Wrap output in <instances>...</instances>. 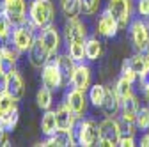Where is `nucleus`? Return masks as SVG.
<instances>
[{"label":"nucleus","mask_w":149,"mask_h":147,"mask_svg":"<svg viewBox=\"0 0 149 147\" xmlns=\"http://www.w3.org/2000/svg\"><path fill=\"white\" fill-rule=\"evenodd\" d=\"M105 94H107V87L101 85V83H94L89 87V101L92 103V106H101L103 99H105Z\"/></svg>","instance_id":"26"},{"label":"nucleus","mask_w":149,"mask_h":147,"mask_svg":"<svg viewBox=\"0 0 149 147\" xmlns=\"http://www.w3.org/2000/svg\"><path fill=\"white\" fill-rule=\"evenodd\" d=\"M0 69H2V57H0Z\"/></svg>","instance_id":"47"},{"label":"nucleus","mask_w":149,"mask_h":147,"mask_svg":"<svg viewBox=\"0 0 149 147\" xmlns=\"http://www.w3.org/2000/svg\"><path fill=\"white\" fill-rule=\"evenodd\" d=\"M71 131H73L74 142H77L78 145L91 147V145H100V142H101L100 124L94 119H82V117H78Z\"/></svg>","instance_id":"1"},{"label":"nucleus","mask_w":149,"mask_h":147,"mask_svg":"<svg viewBox=\"0 0 149 147\" xmlns=\"http://www.w3.org/2000/svg\"><path fill=\"white\" fill-rule=\"evenodd\" d=\"M142 21H144V25L149 28V14H146V16H142Z\"/></svg>","instance_id":"43"},{"label":"nucleus","mask_w":149,"mask_h":147,"mask_svg":"<svg viewBox=\"0 0 149 147\" xmlns=\"http://www.w3.org/2000/svg\"><path fill=\"white\" fill-rule=\"evenodd\" d=\"M130 37H132V43L137 51H140V53L149 51V28L139 18L133 20L132 25H130Z\"/></svg>","instance_id":"5"},{"label":"nucleus","mask_w":149,"mask_h":147,"mask_svg":"<svg viewBox=\"0 0 149 147\" xmlns=\"http://www.w3.org/2000/svg\"><path fill=\"white\" fill-rule=\"evenodd\" d=\"M0 57H2V69L6 73H11L13 69H16V62L20 59V50L16 46H9V44H2L0 46Z\"/></svg>","instance_id":"18"},{"label":"nucleus","mask_w":149,"mask_h":147,"mask_svg":"<svg viewBox=\"0 0 149 147\" xmlns=\"http://www.w3.org/2000/svg\"><path fill=\"white\" fill-rule=\"evenodd\" d=\"M13 106H16V99L9 92H2V94H0V115H4L6 112H9Z\"/></svg>","instance_id":"34"},{"label":"nucleus","mask_w":149,"mask_h":147,"mask_svg":"<svg viewBox=\"0 0 149 147\" xmlns=\"http://www.w3.org/2000/svg\"><path fill=\"white\" fill-rule=\"evenodd\" d=\"M29 18L37 28H45L55 20V7L52 0H32L29 7Z\"/></svg>","instance_id":"2"},{"label":"nucleus","mask_w":149,"mask_h":147,"mask_svg":"<svg viewBox=\"0 0 149 147\" xmlns=\"http://www.w3.org/2000/svg\"><path fill=\"white\" fill-rule=\"evenodd\" d=\"M64 101L69 105V108L73 110V112L77 114V117H84L85 115V112H87V99H85V92H84V90L71 87L66 92Z\"/></svg>","instance_id":"11"},{"label":"nucleus","mask_w":149,"mask_h":147,"mask_svg":"<svg viewBox=\"0 0 149 147\" xmlns=\"http://www.w3.org/2000/svg\"><path fill=\"white\" fill-rule=\"evenodd\" d=\"M100 133H101V142L100 145H119V122L114 117H107L105 121L100 122Z\"/></svg>","instance_id":"8"},{"label":"nucleus","mask_w":149,"mask_h":147,"mask_svg":"<svg viewBox=\"0 0 149 147\" xmlns=\"http://www.w3.org/2000/svg\"><path fill=\"white\" fill-rule=\"evenodd\" d=\"M137 9H139L140 16H146V14H149V0H139Z\"/></svg>","instance_id":"38"},{"label":"nucleus","mask_w":149,"mask_h":147,"mask_svg":"<svg viewBox=\"0 0 149 147\" xmlns=\"http://www.w3.org/2000/svg\"><path fill=\"white\" fill-rule=\"evenodd\" d=\"M39 37L43 39V43L46 44L48 51L52 53V57H53V55L59 51V48H61V35H59V30H57V27H55V25L52 23V25H48V27L41 28Z\"/></svg>","instance_id":"13"},{"label":"nucleus","mask_w":149,"mask_h":147,"mask_svg":"<svg viewBox=\"0 0 149 147\" xmlns=\"http://www.w3.org/2000/svg\"><path fill=\"white\" fill-rule=\"evenodd\" d=\"M121 76L126 78L128 82H132V83L137 80V73L132 69V66H130V59H124V62L121 66Z\"/></svg>","instance_id":"36"},{"label":"nucleus","mask_w":149,"mask_h":147,"mask_svg":"<svg viewBox=\"0 0 149 147\" xmlns=\"http://www.w3.org/2000/svg\"><path fill=\"white\" fill-rule=\"evenodd\" d=\"M119 122V138H124V137H133L135 133V122L133 121H126L121 117Z\"/></svg>","instance_id":"32"},{"label":"nucleus","mask_w":149,"mask_h":147,"mask_svg":"<svg viewBox=\"0 0 149 147\" xmlns=\"http://www.w3.org/2000/svg\"><path fill=\"white\" fill-rule=\"evenodd\" d=\"M101 112L107 115V117H116L119 114V110H121V98L117 96L116 92V89L112 90V89H107V94H105V99L101 103Z\"/></svg>","instance_id":"16"},{"label":"nucleus","mask_w":149,"mask_h":147,"mask_svg":"<svg viewBox=\"0 0 149 147\" xmlns=\"http://www.w3.org/2000/svg\"><path fill=\"white\" fill-rule=\"evenodd\" d=\"M6 133H7V131L2 128V124H0V145H9V140H7Z\"/></svg>","instance_id":"41"},{"label":"nucleus","mask_w":149,"mask_h":147,"mask_svg":"<svg viewBox=\"0 0 149 147\" xmlns=\"http://www.w3.org/2000/svg\"><path fill=\"white\" fill-rule=\"evenodd\" d=\"M50 59H52V53L48 51L46 44L43 43V39L39 37V35H36V41L32 43V46L29 50V60H30L32 67L41 69Z\"/></svg>","instance_id":"9"},{"label":"nucleus","mask_w":149,"mask_h":147,"mask_svg":"<svg viewBox=\"0 0 149 147\" xmlns=\"http://www.w3.org/2000/svg\"><path fill=\"white\" fill-rule=\"evenodd\" d=\"M119 28L121 27H119L117 20L112 16V12L108 9H105L98 20V34H101L103 37H116Z\"/></svg>","instance_id":"12"},{"label":"nucleus","mask_w":149,"mask_h":147,"mask_svg":"<svg viewBox=\"0 0 149 147\" xmlns=\"http://www.w3.org/2000/svg\"><path fill=\"white\" fill-rule=\"evenodd\" d=\"M135 126L139 130H149V106L139 108L137 117H135Z\"/></svg>","instance_id":"31"},{"label":"nucleus","mask_w":149,"mask_h":147,"mask_svg":"<svg viewBox=\"0 0 149 147\" xmlns=\"http://www.w3.org/2000/svg\"><path fill=\"white\" fill-rule=\"evenodd\" d=\"M61 11L66 18H78L82 12L80 0H61Z\"/></svg>","instance_id":"25"},{"label":"nucleus","mask_w":149,"mask_h":147,"mask_svg":"<svg viewBox=\"0 0 149 147\" xmlns=\"http://www.w3.org/2000/svg\"><path fill=\"white\" fill-rule=\"evenodd\" d=\"M4 4H6V0H0V11L4 9Z\"/></svg>","instance_id":"45"},{"label":"nucleus","mask_w":149,"mask_h":147,"mask_svg":"<svg viewBox=\"0 0 149 147\" xmlns=\"http://www.w3.org/2000/svg\"><path fill=\"white\" fill-rule=\"evenodd\" d=\"M140 85H142V89L146 90V89H149V67L140 75Z\"/></svg>","instance_id":"39"},{"label":"nucleus","mask_w":149,"mask_h":147,"mask_svg":"<svg viewBox=\"0 0 149 147\" xmlns=\"http://www.w3.org/2000/svg\"><path fill=\"white\" fill-rule=\"evenodd\" d=\"M140 147H149V133H144L142 137H140V144H139Z\"/></svg>","instance_id":"42"},{"label":"nucleus","mask_w":149,"mask_h":147,"mask_svg":"<svg viewBox=\"0 0 149 147\" xmlns=\"http://www.w3.org/2000/svg\"><path fill=\"white\" fill-rule=\"evenodd\" d=\"M119 145H121V147H133V145H135V138H133V137L119 138Z\"/></svg>","instance_id":"40"},{"label":"nucleus","mask_w":149,"mask_h":147,"mask_svg":"<svg viewBox=\"0 0 149 147\" xmlns=\"http://www.w3.org/2000/svg\"><path fill=\"white\" fill-rule=\"evenodd\" d=\"M7 92H9L16 101H20V99L25 96V83H23V78H22V75H20L16 69H13V71L9 73Z\"/></svg>","instance_id":"19"},{"label":"nucleus","mask_w":149,"mask_h":147,"mask_svg":"<svg viewBox=\"0 0 149 147\" xmlns=\"http://www.w3.org/2000/svg\"><path fill=\"white\" fill-rule=\"evenodd\" d=\"M13 23L7 18V14L4 11H0V41L6 43L7 39H11V34H13Z\"/></svg>","instance_id":"30"},{"label":"nucleus","mask_w":149,"mask_h":147,"mask_svg":"<svg viewBox=\"0 0 149 147\" xmlns=\"http://www.w3.org/2000/svg\"><path fill=\"white\" fill-rule=\"evenodd\" d=\"M7 18L11 20V23L16 25H22L27 21V12H25V0H6L4 9H2Z\"/></svg>","instance_id":"10"},{"label":"nucleus","mask_w":149,"mask_h":147,"mask_svg":"<svg viewBox=\"0 0 149 147\" xmlns=\"http://www.w3.org/2000/svg\"><path fill=\"white\" fill-rule=\"evenodd\" d=\"M107 9L112 12V16L117 20L119 27L124 28L130 20H132V12H133V0H108Z\"/></svg>","instance_id":"4"},{"label":"nucleus","mask_w":149,"mask_h":147,"mask_svg":"<svg viewBox=\"0 0 149 147\" xmlns=\"http://www.w3.org/2000/svg\"><path fill=\"white\" fill-rule=\"evenodd\" d=\"M41 82L45 87H48L50 90H57L61 87H64V80L61 75V69L57 64V59H50L45 66H43V73H41Z\"/></svg>","instance_id":"6"},{"label":"nucleus","mask_w":149,"mask_h":147,"mask_svg":"<svg viewBox=\"0 0 149 147\" xmlns=\"http://www.w3.org/2000/svg\"><path fill=\"white\" fill-rule=\"evenodd\" d=\"M144 94H146V99H147V103H149V89L144 90Z\"/></svg>","instance_id":"44"},{"label":"nucleus","mask_w":149,"mask_h":147,"mask_svg":"<svg viewBox=\"0 0 149 147\" xmlns=\"http://www.w3.org/2000/svg\"><path fill=\"white\" fill-rule=\"evenodd\" d=\"M132 85H133L132 82H128L126 78H123V76H121V78L117 80V83H116V87H114V89H116L117 96L123 99V98H126L128 94H132Z\"/></svg>","instance_id":"33"},{"label":"nucleus","mask_w":149,"mask_h":147,"mask_svg":"<svg viewBox=\"0 0 149 147\" xmlns=\"http://www.w3.org/2000/svg\"><path fill=\"white\" fill-rule=\"evenodd\" d=\"M59 130V124H57V114L52 112V110H46V114L41 119V131L45 137H52L55 131Z\"/></svg>","instance_id":"22"},{"label":"nucleus","mask_w":149,"mask_h":147,"mask_svg":"<svg viewBox=\"0 0 149 147\" xmlns=\"http://www.w3.org/2000/svg\"><path fill=\"white\" fill-rule=\"evenodd\" d=\"M68 53L77 64H84V60H87V57H85V43H69L68 44Z\"/></svg>","instance_id":"27"},{"label":"nucleus","mask_w":149,"mask_h":147,"mask_svg":"<svg viewBox=\"0 0 149 147\" xmlns=\"http://www.w3.org/2000/svg\"><path fill=\"white\" fill-rule=\"evenodd\" d=\"M82 4V12L85 16H92L100 9V0H80Z\"/></svg>","instance_id":"35"},{"label":"nucleus","mask_w":149,"mask_h":147,"mask_svg":"<svg viewBox=\"0 0 149 147\" xmlns=\"http://www.w3.org/2000/svg\"><path fill=\"white\" fill-rule=\"evenodd\" d=\"M139 101L137 98L132 94H128L126 98L121 99V117L126 119V121H133L135 122V117H137V112H139Z\"/></svg>","instance_id":"20"},{"label":"nucleus","mask_w":149,"mask_h":147,"mask_svg":"<svg viewBox=\"0 0 149 147\" xmlns=\"http://www.w3.org/2000/svg\"><path fill=\"white\" fill-rule=\"evenodd\" d=\"M64 39L66 43H85L87 41V25L78 18H68L64 23Z\"/></svg>","instance_id":"7"},{"label":"nucleus","mask_w":149,"mask_h":147,"mask_svg":"<svg viewBox=\"0 0 149 147\" xmlns=\"http://www.w3.org/2000/svg\"><path fill=\"white\" fill-rule=\"evenodd\" d=\"M55 114H57V124H59V130H73L74 122H77V114L73 112L69 108V105L64 101L59 105V108L55 110Z\"/></svg>","instance_id":"14"},{"label":"nucleus","mask_w":149,"mask_h":147,"mask_svg":"<svg viewBox=\"0 0 149 147\" xmlns=\"http://www.w3.org/2000/svg\"><path fill=\"white\" fill-rule=\"evenodd\" d=\"M36 101H37V106L41 110H50L52 108V103H53V96H52V90L48 87H41L36 94Z\"/></svg>","instance_id":"28"},{"label":"nucleus","mask_w":149,"mask_h":147,"mask_svg":"<svg viewBox=\"0 0 149 147\" xmlns=\"http://www.w3.org/2000/svg\"><path fill=\"white\" fill-rule=\"evenodd\" d=\"M130 66H132V69L137 73V76H140L142 73L149 67V62H147V57H146V53H140L137 51L133 57H130Z\"/></svg>","instance_id":"29"},{"label":"nucleus","mask_w":149,"mask_h":147,"mask_svg":"<svg viewBox=\"0 0 149 147\" xmlns=\"http://www.w3.org/2000/svg\"><path fill=\"white\" fill-rule=\"evenodd\" d=\"M34 28H37L32 21H25L22 25L13 27V34H11V44L16 46L20 51H29L32 43L36 41V32Z\"/></svg>","instance_id":"3"},{"label":"nucleus","mask_w":149,"mask_h":147,"mask_svg":"<svg viewBox=\"0 0 149 147\" xmlns=\"http://www.w3.org/2000/svg\"><path fill=\"white\" fill-rule=\"evenodd\" d=\"M37 145H57V147H69V145H77L71 130H57L48 140L37 144Z\"/></svg>","instance_id":"17"},{"label":"nucleus","mask_w":149,"mask_h":147,"mask_svg":"<svg viewBox=\"0 0 149 147\" xmlns=\"http://www.w3.org/2000/svg\"><path fill=\"white\" fill-rule=\"evenodd\" d=\"M7 82H9V73L0 69V94L7 92Z\"/></svg>","instance_id":"37"},{"label":"nucleus","mask_w":149,"mask_h":147,"mask_svg":"<svg viewBox=\"0 0 149 147\" xmlns=\"http://www.w3.org/2000/svg\"><path fill=\"white\" fill-rule=\"evenodd\" d=\"M57 64H59V69H61L64 85L66 83H71V78H73L74 67H77V62L69 57V53H62V55H59V57H57Z\"/></svg>","instance_id":"21"},{"label":"nucleus","mask_w":149,"mask_h":147,"mask_svg":"<svg viewBox=\"0 0 149 147\" xmlns=\"http://www.w3.org/2000/svg\"><path fill=\"white\" fill-rule=\"evenodd\" d=\"M71 87L80 89V90H84V92L91 87V67L89 66L77 64L74 73H73V78H71Z\"/></svg>","instance_id":"15"},{"label":"nucleus","mask_w":149,"mask_h":147,"mask_svg":"<svg viewBox=\"0 0 149 147\" xmlns=\"http://www.w3.org/2000/svg\"><path fill=\"white\" fill-rule=\"evenodd\" d=\"M101 51H103V48H101V41L98 37H87V41H85V57H87L89 62L98 60L101 57Z\"/></svg>","instance_id":"23"},{"label":"nucleus","mask_w":149,"mask_h":147,"mask_svg":"<svg viewBox=\"0 0 149 147\" xmlns=\"http://www.w3.org/2000/svg\"><path fill=\"white\" fill-rule=\"evenodd\" d=\"M18 119H20V110H18V106H13L9 112H6L4 115H0V124H2V128L9 133V131H13L16 128Z\"/></svg>","instance_id":"24"},{"label":"nucleus","mask_w":149,"mask_h":147,"mask_svg":"<svg viewBox=\"0 0 149 147\" xmlns=\"http://www.w3.org/2000/svg\"><path fill=\"white\" fill-rule=\"evenodd\" d=\"M146 57H147V62H149V51H147V53H146Z\"/></svg>","instance_id":"46"}]
</instances>
